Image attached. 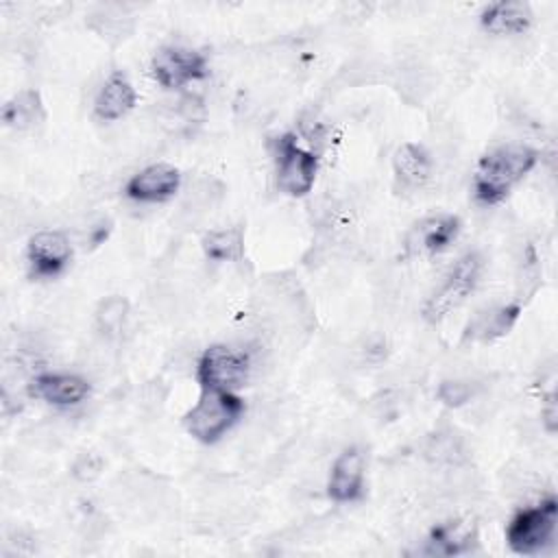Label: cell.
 I'll return each mask as SVG.
<instances>
[{
    "label": "cell",
    "mask_w": 558,
    "mask_h": 558,
    "mask_svg": "<svg viewBox=\"0 0 558 558\" xmlns=\"http://www.w3.org/2000/svg\"><path fill=\"white\" fill-rule=\"evenodd\" d=\"M366 486V453L362 447L351 445L342 449L327 480V497L336 504H355L364 497Z\"/></svg>",
    "instance_id": "30bf717a"
},
{
    "label": "cell",
    "mask_w": 558,
    "mask_h": 558,
    "mask_svg": "<svg viewBox=\"0 0 558 558\" xmlns=\"http://www.w3.org/2000/svg\"><path fill=\"white\" fill-rule=\"evenodd\" d=\"M327 124L320 120V116L318 113H314V111H310V113H303L301 116V120H299V133H301V137L310 144V148L312 150H316L318 153V148L325 144V140H327Z\"/></svg>",
    "instance_id": "4316f807"
},
{
    "label": "cell",
    "mask_w": 558,
    "mask_h": 558,
    "mask_svg": "<svg viewBox=\"0 0 558 558\" xmlns=\"http://www.w3.org/2000/svg\"><path fill=\"white\" fill-rule=\"evenodd\" d=\"M87 28L96 33L102 41H107L111 48L126 41L135 31V20L116 7H102L87 15L85 20Z\"/></svg>",
    "instance_id": "44dd1931"
},
{
    "label": "cell",
    "mask_w": 558,
    "mask_h": 558,
    "mask_svg": "<svg viewBox=\"0 0 558 558\" xmlns=\"http://www.w3.org/2000/svg\"><path fill=\"white\" fill-rule=\"evenodd\" d=\"M46 120V107L41 94L35 87H24L13 94L2 107V122L13 131H31Z\"/></svg>",
    "instance_id": "d6986e66"
},
{
    "label": "cell",
    "mask_w": 558,
    "mask_h": 558,
    "mask_svg": "<svg viewBox=\"0 0 558 558\" xmlns=\"http://www.w3.org/2000/svg\"><path fill=\"white\" fill-rule=\"evenodd\" d=\"M534 22L532 7L523 0H501L480 13V24L490 35H521Z\"/></svg>",
    "instance_id": "2e32d148"
},
{
    "label": "cell",
    "mask_w": 558,
    "mask_h": 558,
    "mask_svg": "<svg viewBox=\"0 0 558 558\" xmlns=\"http://www.w3.org/2000/svg\"><path fill=\"white\" fill-rule=\"evenodd\" d=\"M137 105V92L122 70L111 72L96 92L94 116L102 122L122 120Z\"/></svg>",
    "instance_id": "9a60e30c"
},
{
    "label": "cell",
    "mask_w": 558,
    "mask_h": 558,
    "mask_svg": "<svg viewBox=\"0 0 558 558\" xmlns=\"http://www.w3.org/2000/svg\"><path fill=\"white\" fill-rule=\"evenodd\" d=\"M482 270H484V257L477 251H466L464 255H460L451 264L442 281L427 294L421 307V316L429 325L442 323L473 294V290L480 283Z\"/></svg>",
    "instance_id": "277c9868"
},
{
    "label": "cell",
    "mask_w": 558,
    "mask_h": 558,
    "mask_svg": "<svg viewBox=\"0 0 558 558\" xmlns=\"http://www.w3.org/2000/svg\"><path fill=\"white\" fill-rule=\"evenodd\" d=\"M102 469H105V460L100 458V453H96V451H81V453L74 458L70 471H72V477H74L76 482L89 484V482H94L96 477H100Z\"/></svg>",
    "instance_id": "484cf974"
},
{
    "label": "cell",
    "mask_w": 558,
    "mask_h": 558,
    "mask_svg": "<svg viewBox=\"0 0 558 558\" xmlns=\"http://www.w3.org/2000/svg\"><path fill=\"white\" fill-rule=\"evenodd\" d=\"M244 410V399L233 390L201 388L196 403L181 416V425L194 440L214 445L240 423Z\"/></svg>",
    "instance_id": "7a4b0ae2"
},
{
    "label": "cell",
    "mask_w": 558,
    "mask_h": 558,
    "mask_svg": "<svg viewBox=\"0 0 558 558\" xmlns=\"http://www.w3.org/2000/svg\"><path fill=\"white\" fill-rule=\"evenodd\" d=\"M181 190V172L177 166L157 161L137 170L124 185L126 198L135 203H166Z\"/></svg>",
    "instance_id": "8fae6325"
},
{
    "label": "cell",
    "mask_w": 558,
    "mask_h": 558,
    "mask_svg": "<svg viewBox=\"0 0 558 558\" xmlns=\"http://www.w3.org/2000/svg\"><path fill=\"white\" fill-rule=\"evenodd\" d=\"M477 390H480V384H475L473 379H445L440 381L436 397L447 408H462L471 403Z\"/></svg>",
    "instance_id": "d4e9b609"
},
{
    "label": "cell",
    "mask_w": 558,
    "mask_h": 558,
    "mask_svg": "<svg viewBox=\"0 0 558 558\" xmlns=\"http://www.w3.org/2000/svg\"><path fill=\"white\" fill-rule=\"evenodd\" d=\"M268 153L275 163L277 187L294 198L307 196L314 190L318 174V153L299 142L292 131L279 133L268 140Z\"/></svg>",
    "instance_id": "3957f363"
},
{
    "label": "cell",
    "mask_w": 558,
    "mask_h": 558,
    "mask_svg": "<svg viewBox=\"0 0 558 558\" xmlns=\"http://www.w3.org/2000/svg\"><path fill=\"white\" fill-rule=\"evenodd\" d=\"M521 316V301L477 310L462 331V342L490 344L512 331Z\"/></svg>",
    "instance_id": "4fadbf2b"
},
{
    "label": "cell",
    "mask_w": 558,
    "mask_h": 558,
    "mask_svg": "<svg viewBox=\"0 0 558 558\" xmlns=\"http://www.w3.org/2000/svg\"><path fill=\"white\" fill-rule=\"evenodd\" d=\"M538 159L541 153L523 142H506L490 148L480 157L473 174L475 201L482 205L501 203L536 168Z\"/></svg>",
    "instance_id": "6da1fadb"
},
{
    "label": "cell",
    "mask_w": 558,
    "mask_h": 558,
    "mask_svg": "<svg viewBox=\"0 0 558 558\" xmlns=\"http://www.w3.org/2000/svg\"><path fill=\"white\" fill-rule=\"evenodd\" d=\"M541 423L547 434H556L558 429V403H556V390H549L541 405Z\"/></svg>",
    "instance_id": "f1b7e54d"
},
{
    "label": "cell",
    "mask_w": 558,
    "mask_h": 558,
    "mask_svg": "<svg viewBox=\"0 0 558 558\" xmlns=\"http://www.w3.org/2000/svg\"><path fill=\"white\" fill-rule=\"evenodd\" d=\"M111 229H113V222L109 218H98L94 225H89L83 242L87 248H98L100 244H105L111 235Z\"/></svg>",
    "instance_id": "83f0119b"
},
{
    "label": "cell",
    "mask_w": 558,
    "mask_h": 558,
    "mask_svg": "<svg viewBox=\"0 0 558 558\" xmlns=\"http://www.w3.org/2000/svg\"><path fill=\"white\" fill-rule=\"evenodd\" d=\"M201 248L209 262L240 264L246 253V231L242 225L211 229L201 238Z\"/></svg>",
    "instance_id": "ffe728a7"
},
{
    "label": "cell",
    "mask_w": 558,
    "mask_h": 558,
    "mask_svg": "<svg viewBox=\"0 0 558 558\" xmlns=\"http://www.w3.org/2000/svg\"><path fill=\"white\" fill-rule=\"evenodd\" d=\"M558 501L545 497L536 506L521 508L506 525V543L517 556H538L556 541Z\"/></svg>",
    "instance_id": "5b68a950"
},
{
    "label": "cell",
    "mask_w": 558,
    "mask_h": 558,
    "mask_svg": "<svg viewBox=\"0 0 558 558\" xmlns=\"http://www.w3.org/2000/svg\"><path fill=\"white\" fill-rule=\"evenodd\" d=\"M255 366V349H233L229 344H211L196 360V381L201 388L238 390L251 377Z\"/></svg>",
    "instance_id": "8992f818"
},
{
    "label": "cell",
    "mask_w": 558,
    "mask_h": 558,
    "mask_svg": "<svg viewBox=\"0 0 558 558\" xmlns=\"http://www.w3.org/2000/svg\"><path fill=\"white\" fill-rule=\"evenodd\" d=\"M72 259V242L65 231L39 229L28 238L26 264L28 275L35 279L59 277Z\"/></svg>",
    "instance_id": "9c48e42d"
},
{
    "label": "cell",
    "mask_w": 558,
    "mask_h": 558,
    "mask_svg": "<svg viewBox=\"0 0 558 558\" xmlns=\"http://www.w3.org/2000/svg\"><path fill=\"white\" fill-rule=\"evenodd\" d=\"M222 196H225V185L218 179H214V177H198L185 190L181 209L187 216H203V214L211 211L220 203Z\"/></svg>",
    "instance_id": "603a6c76"
},
{
    "label": "cell",
    "mask_w": 558,
    "mask_h": 558,
    "mask_svg": "<svg viewBox=\"0 0 558 558\" xmlns=\"http://www.w3.org/2000/svg\"><path fill=\"white\" fill-rule=\"evenodd\" d=\"M89 381L76 373H35L28 381V395L57 408H72L87 399Z\"/></svg>",
    "instance_id": "7c38bea8"
},
{
    "label": "cell",
    "mask_w": 558,
    "mask_h": 558,
    "mask_svg": "<svg viewBox=\"0 0 558 558\" xmlns=\"http://www.w3.org/2000/svg\"><path fill=\"white\" fill-rule=\"evenodd\" d=\"M131 312V303L126 296L122 294H109L105 299L98 301L96 310H94V325L96 331L105 338V340H116L122 336L126 318Z\"/></svg>",
    "instance_id": "7402d4cb"
},
{
    "label": "cell",
    "mask_w": 558,
    "mask_h": 558,
    "mask_svg": "<svg viewBox=\"0 0 558 558\" xmlns=\"http://www.w3.org/2000/svg\"><path fill=\"white\" fill-rule=\"evenodd\" d=\"M432 155L425 146L405 142L392 155V172L395 179L405 187H421L432 177Z\"/></svg>",
    "instance_id": "ac0fdd59"
},
{
    "label": "cell",
    "mask_w": 558,
    "mask_h": 558,
    "mask_svg": "<svg viewBox=\"0 0 558 558\" xmlns=\"http://www.w3.org/2000/svg\"><path fill=\"white\" fill-rule=\"evenodd\" d=\"M477 545V525L469 519H449L436 523L427 538L423 554L427 556H462Z\"/></svg>",
    "instance_id": "5bb4252c"
},
{
    "label": "cell",
    "mask_w": 558,
    "mask_h": 558,
    "mask_svg": "<svg viewBox=\"0 0 558 558\" xmlns=\"http://www.w3.org/2000/svg\"><path fill=\"white\" fill-rule=\"evenodd\" d=\"M423 456L429 464L445 471H458L469 462L464 438L449 425L438 427L427 436L423 445Z\"/></svg>",
    "instance_id": "e0dca14e"
},
{
    "label": "cell",
    "mask_w": 558,
    "mask_h": 558,
    "mask_svg": "<svg viewBox=\"0 0 558 558\" xmlns=\"http://www.w3.org/2000/svg\"><path fill=\"white\" fill-rule=\"evenodd\" d=\"M395 87L399 92V96L412 105H418L425 100V96L429 94V72L427 68L412 59V61H405L399 72H397V81H395Z\"/></svg>",
    "instance_id": "cb8c5ba5"
},
{
    "label": "cell",
    "mask_w": 558,
    "mask_h": 558,
    "mask_svg": "<svg viewBox=\"0 0 558 558\" xmlns=\"http://www.w3.org/2000/svg\"><path fill=\"white\" fill-rule=\"evenodd\" d=\"M460 227V218L445 211L416 220L403 238V259L429 257L447 251L456 242Z\"/></svg>",
    "instance_id": "ba28073f"
},
{
    "label": "cell",
    "mask_w": 558,
    "mask_h": 558,
    "mask_svg": "<svg viewBox=\"0 0 558 558\" xmlns=\"http://www.w3.org/2000/svg\"><path fill=\"white\" fill-rule=\"evenodd\" d=\"M150 76L163 89L181 92L192 83H198L209 76L207 57L201 50L170 44L161 46L150 59Z\"/></svg>",
    "instance_id": "52a82bcc"
}]
</instances>
